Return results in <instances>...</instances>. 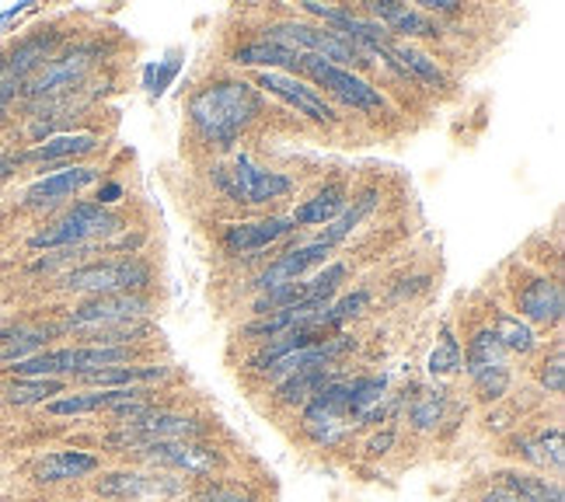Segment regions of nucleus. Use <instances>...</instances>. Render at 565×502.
<instances>
[{"label":"nucleus","instance_id":"nucleus-18","mask_svg":"<svg viewBox=\"0 0 565 502\" xmlns=\"http://www.w3.org/2000/svg\"><path fill=\"white\" fill-rule=\"evenodd\" d=\"M297 231L290 216H266V221H248V224H227L221 234V245L227 255H258L276 242H287Z\"/></svg>","mask_w":565,"mask_h":502},{"label":"nucleus","instance_id":"nucleus-21","mask_svg":"<svg viewBox=\"0 0 565 502\" xmlns=\"http://www.w3.org/2000/svg\"><path fill=\"white\" fill-rule=\"evenodd\" d=\"M98 471V457L84 450H53L39 457L32 464V478L39 485H60V482H77L84 474Z\"/></svg>","mask_w":565,"mask_h":502},{"label":"nucleus","instance_id":"nucleus-15","mask_svg":"<svg viewBox=\"0 0 565 502\" xmlns=\"http://www.w3.org/2000/svg\"><path fill=\"white\" fill-rule=\"evenodd\" d=\"M95 492L119 502H147V499H175L185 492V478L158 474V471H113L95 482Z\"/></svg>","mask_w":565,"mask_h":502},{"label":"nucleus","instance_id":"nucleus-39","mask_svg":"<svg viewBox=\"0 0 565 502\" xmlns=\"http://www.w3.org/2000/svg\"><path fill=\"white\" fill-rule=\"evenodd\" d=\"M122 200V185L119 182H102L98 185V195H95V200L92 203H98V206H113V203H119Z\"/></svg>","mask_w":565,"mask_h":502},{"label":"nucleus","instance_id":"nucleus-13","mask_svg":"<svg viewBox=\"0 0 565 502\" xmlns=\"http://www.w3.org/2000/svg\"><path fill=\"white\" fill-rule=\"evenodd\" d=\"M39 171L42 174L25 189V195H21L25 210H56L102 179V171L88 164H56V168H39Z\"/></svg>","mask_w":565,"mask_h":502},{"label":"nucleus","instance_id":"nucleus-1","mask_svg":"<svg viewBox=\"0 0 565 502\" xmlns=\"http://www.w3.org/2000/svg\"><path fill=\"white\" fill-rule=\"evenodd\" d=\"M189 126L200 143L231 154L248 129L266 116L263 92L245 77H213L189 95Z\"/></svg>","mask_w":565,"mask_h":502},{"label":"nucleus","instance_id":"nucleus-42","mask_svg":"<svg viewBox=\"0 0 565 502\" xmlns=\"http://www.w3.org/2000/svg\"><path fill=\"white\" fill-rule=\"evenodd\" d=\"M32 8V0H18V4H11L4 14H0V29H4V25H11V21L18 18V14H25Z\"/></svg>","mask_w":565,"mask_h":502},{"label":"nucleus","instance_id":"nucleus-41","mask_svg":"<svg viewBox=\"0 0 565 502\" xmlns=\"http://www.w3.org/2000/svg\"><path fill=\"white\" fill-rule=\"evenodd\" d=\"M18 102V87H11V84H0V126L8 122V116H11V105Z\"/></svg>","mask_w":565,"mask_h":502},{"label":"nucleus","instance_id":"nucleus-44","mask_svg":"<svg viewBox=\"0 0 565 502\" xmlns=\"http://www.w3.org/2000/svg\"><path fill=\"white\" fill-rule=\"evenodd\" d=\"M391 444H395V432L384 429L381 436H374L371 447H366V450H371V453H387V447H391Z\"/></svg>","mask_w":565,"mask_h":502},{"label":"nucleus","instance_id":"nucleus-10","mask_svg":"<svg viewBox=\"0 0 565 502\" xmlns=\"http://www.w3.org/2000/svg\"><path fill=\"white\" fill-rule=\"evenodd\" d=\"M303 432L311 436L318 447H335L350 436L356 426L350 419V381H335L324 391L303 405V419H300Z\"/></svg>","mask_w":565,"mask_h":502},{"label":"nucleus","instance_id":"nucleus-29","mask_svg":"<svg viewBox=\"0 0 565 502\" xmlns=\"http://www.w3.org/2000/svg\"><path fill=\"white\" fill-rule=\"evenodd\" d=\"M489 329H492V335L499 339V345H503L510 356H531L537 349V335H534L531 324L520 321L510 311H503L499 303H492V308H489Z\"/></svg>","mask_w":565,"mask_h":502},{"label":"nucleus","instance_id":"nucleus-19","mask_svg":"<svg viewBox=\"0 0 565 502\" xmlns=\"http://www.w3.org/2000/svg\"><path fill=\"white\" fill-rule=\"evenodd\" d=\"M342 381V363H324V366H303L294 370L290 377H282L276 384V402L282 408H303L318 391H324L329 384Z\"/></svg>","mask_w":565,"mask_h":502},{"label":"nucleus","instance_id":"nucleus-33","mask_svg":"<svg viewBox=\"0 0 565 502\" xmlns=\"http://www.w3.org/2000/svg\"><path fill=\"white\" fill-rule=\"evenodd\" d=\"M461 370V342L454 339L450 324L440 329V345L429 353V374L433 377H447V374H458Z\"/></svg>","mask_w":565,"mask_h":502},{"label":"nucleus","instance_id":"nucleus-14","mask_svg":"<svg viewBox=\"0 0 565 502\" xmlns=\"http://www.w3.org/2000/svg\"><path fill=\"white\" fill-rule=\"evenodd\" d=\"M63 42H67V32L60 25L39 29V32H29L25 39H18L11 50H4V74H0V84L21 87L63 50Z\"/></svg>","mask_w":565,"mask_h":502},{"label":"nucleus","instance_id":"nucleus-43","mask_svg":"<svg viewBox=\"0 0 565 502\" xmlns=\"http://www.w3.org/2000/svg\"><path fill=\"white\" fill-rule=\"evenodd\" d=\"M478 502H520V499H516L507 485H499V489H489V492H486L482 499H478Z\"/></svg>","mask_w":565,"mask_h":502},{"label":"nucleus","instance_id":"nucleus-32","mask_svg":"<svg viewBox=\"0 0 565 502\" xmlns=\"http://www.w3.org/2000/svg\"><path fill=\"white\" fill-rule=\"evenodd\" d=\"M447 408V391L444 387H416L408 398V423L416 429H437L444 423Z\"/></svg>","mask_w":565,"mask_h":502},{"label":"nucleus","instance_id":"nucleus-26","mask_svg":"<svg viewBox=\"0 0 565 502\" xmlns=\"http://www.w3.org/2000/svg\"><path fill=\"white\" fill-rule=\"evenodd\" d=\"M377 203H381V192H377L374 185H371V189H363V192H356V195H350V203H345V210L315 237V242L335 248L339 242H345V237H350V234L366 221V216H371V213L377 210Z\"/></svg>","mask_w":565,"mask_h":502},{"label":"nucleus","instance_id":"nucleus-35","mask_svg":"<svg viewBox=\"0 0 565 502\" xmlns=\"http://www.w3.org/2000/svg\"><path fill=\"white\" fill-rule=\"evenodd\" d=\"M537 384L548 391V395H562L565 391V342L555 339L552 353L541 360L537 366Z\"/></svg>","mask_w":565,"mask_h":502},{"label":"nucleus","instance_id":"nucleus-3","mask_svg":"<svg viewBox=\"0 0 565 502\" xmlns=\"http://www.w3.org/2000/svg\"><path fill=\"white\" fill-rule=\"evenodd\" d=\"M154 282V269L140 255H119V258H95L81 261L71 273H63L56 287L63 293L98 297V293H143Z\"/></svg>","mask_w":565,"mask_h":502},{"label":"nucleus","instance_id":"nucleus-7","mask_svg":"<svg viewBox=\"0 0 565 502\" xmlns=\"http://www.w3.org/2000/svg\"><path fill=\"white\" fill-rule=\"evenodd\" d=\"M297 77L300 81L308 77L315 92H318V87H324V92H329L339 105L353 108V113H360V116H374V119L395 116V113H391V102H387V95L381 92V87H374L371 81H363L353 71L332 67V63H324L318 56H300Z\"/></svg>","mask_w":565,"mask_h":502},{"label":"nucleus","instance_id":"nucleus-24","mask_svg":"<svg viewBox=\"0 0 565 502\" xmlns=\"http://www.w3.org/2000/svg\"><path fill=\"white\" fill-rule=\"evenodd\" d=\"M345 203H350V189H345V182H324L311 200H303L294 213L290 221L297 227H321V224H332L335 216L345 210Z\"/></svg>","mask_w":565,"mask_h":502},{"label":"nucleus","instance_id":"nucleus-8","mask_svg":"<svg viewBox=\"0 0 565 502\" xmlns=\"http://www.w3.org/2000/svg\"><path fill=\"white\" fill-rule=\"evenodd\" d=\"M510 300L516 318L527 324H541V329H558L565 318V290L558 276L537 273L527 266H513L510 279Z\"/></svg>","mask_w":565,"mask_h":502},{"label":"nucleus","instance_id":"nucleus-11","mask_svg":"<svg viewBox=\"0 0 565 502\" xmlns=\"http://www.w3.org/2000/svg\"><path fill=\"white\" fill-rule=\"evenodd\" d=\"M252 84L258 87V92H266L279 102H287L297 116L311 119L324 129H335L339 126V113L335 105L324 98L321 92H315V87L308 81L300 77H290V74H276V71H255Z\"/></svg>","mask_w":565,"mask_h":502},{"label":"nucleus","instance_id":"nucleus-20","mask_svg":"<svg viewBox=\"0 0 565 502\" xmlns=\"http://www.w3.org/2000/svg\"><path fill=\"white\" fill-rule=\"evenodd\" d=\"M98 147H102V140L95 133H60V137H50V140L29 147V150H21V154H25V164L56 168V164H74L84 154H95Z\"/></svg>","mask_w":565,"mask_h":502},{"label":"nucleus","instance_id":"nucleus-40","mask_svg":"<svg viewBox=\"0 0 565 502\" xmlns=\"http://www.w3.org/2000/svg\"><path fill=\"white\" fill-rule=\"evenodd\" d=\"M426 287H429V276H412V279H402V287L391 290V297L402 300V297H412V293H419Z\"/></svg>","mask_w":565,"mask_h":502},{"label":"nucleus","instance_id":"nucleus-22","mask_svg":"<svg viewBox=\"0 0 565 502\" xmlns=\"http://www.w3.org/2000/svg\"><path fill=\"white\" fill-rule=\"evenodd\" d=\"M234 67H255V71H276V74H297L300 71V53H290L282 46H273L266 39H252L234 46L227 56Z\"/></svg>","mask_w":565,"mask_h":502},{"label":"nucleus","instance_id":"nucleus-9","mask_svg":"<svg viewBox=\"0 0 565 502\" xmlns=\"http://www.w3.org/2000/svg\"><path fill=\"white\" fill-rule=\"evenodd\" d=\"M461 366L468 370V377H471L482 402H499L510 391V381H513L510 353L499 345V339L492 335L489 324H478V329L468 335V345L461 353Z\"/></svg>","mask_w":565,"mask_h":502},{"label":"nucleus","instance_id":"nucleus-38","mask_svg":"<svg viewBox=\"0 0 565 502\" xmlns=\"http://www.w3.org/2000/svg\"><path fill=\"white\" fill-rule=\"evenodd\" d=\"M18 168H25V154H21V150H4V154H0V182L11 179Z\"/></svg>","mask_w":565,"mask_h":502},{"label":"nucleus","instance_id":"nucleus-28","mask_svg":"<svg viewBox=\"0 0 565 502\" xmlns=\"http://www.w3.org/2000/svg\"><path fill=\"white\" fill-rule=\"evenodd\" d=\"M513 453L524 457L527 464L537 468H552L555 474H562L565 468V453H562V426L541 429L534 436H516L513 440Z\"/></svg>","mask_w":565,"mask_h":502},{"label":"nucleus","instance_id":"nucleus-31","mask_svg":"<svg viewBox=\"0 0 565 502\" xmlns=\"http://www.w3.org/2000/svg\"><path fill=\"white\" fill-rule=\"evenodd\" d=\"M499 482H503L520 502H565L558 478L527 474V471H503L499 474Z\"/></svg>","mask_w":565,"mask_h":502},{"label":"nucleus","instance_id":"nucleus-27","mask_svg":"<svg viewBox=\"0 0 565 502\" xmlns=\"http://www.w3.org/2000/svg\"><path fill=\"white\" fill-rule=\"evenodd\" d=\"M168 374H171V366H161V363H119V366L95 370V374H84L77 381L92 387H143V384L164 381Z\"/></svg>","mask_w":565,"mask_h":502},{"label":"nucleus","instance_id":"nucleus-12","mask_svg":"<svg viewBox=\"0 0 565 502\" xmlns=\"http://www.w3.org/2000/svg\"><path fill=\"white\" fill-rule=\"evenodd\" d=\"M140 461L164 468L171 474H189V478H210L213 471L224 468V453L203 444V440H168V444H150L137 450Z\"/></svg>","mask_w":565,"mask_h":502},{"label":"nucleus","instance_id":"nucleus-37","mask_svg":"<svg viewBox=\"0 0 565 502\" xmlns=\"http://www.w3.org/2000/svg\"><path fill=\"white\" fill-rule=\"evenodd\" d=\"M189 502H255V495L245 492V489H237V485H221V482H216V485H203Z\"/></svg>","mask_w":565,"mask_h":502},{"label":"nucleus","instance_id":"nucleus-2","mask_svg":"<svg viewBox=\"0 0 565 502\" xmlns=\"http://www.w3.org/2000/svg\"><path fill=\"white\" fill-rule=\"evenodd\" d=\"M105 53H108V46L98 39L71 42V46H63L46 67H39L25 84L18 87V98L35 105V102H46V98H63V95L81 92L84 81H88L92 71L105 60Z\"/></svg>","mask_w":565,"mask_h":502},{"label":"nucleus","instance_id":"nucleus-6","mask_svg":"<svg viewBox=\"0 0 565 502\" xmlns=\"http://www.w3.org/2000/svg\"><path fill=\"white\" fill-rule=\"evenodd\" d=\"M213 182L231 203H242V206L279 203V200H287V195L294 192V185H297L290 174L255 164L245 150H242V154H234L231 164H216L213 168Z\"/></svg>","mask_w":565,"mask_h":502},{"label":"nucleus","instance_id":"nucleus-30","mask_svg":"<svg viewBox=\"0 0 565 502\" xmlns=\"http://www.w3.org/2000/svg\"><path fill=\"white\" fill-rule=\"evenodd\" d=\"M4 402L29 408V405H46L60 395H67V381H53V377H14L4 384Z\"/></svg>","mask_w":565,"mask_h":502},{"label":"nucleus","instance_id":"nucleus-23","mask_svg":"<svg viewBox=\"0 0 565 502\" xmlns=\"http://www.w3.org/2000/svg\"><path fill=\"white\" fill-rule=\"evenodd\" d=\"M60 335L56 324H11V329L0 332V363H21L42 349H50V342Z\"/></svg>","mask_w":565,"mask_h":502},{"label":"nucleus","instance_id":"nucleus-34","mask_svg":"<svg viewBox=\"0 0 565 502\" xmlns=\"http://www.w3.org/2000/svg\"><path fill=\"white\" fill-rule=\"evenodd\" d=\"M350 279V269L342 266V261H332V266H324L318 276L308 279V297L315 303H332L335 293L342 290V282Z\"/></svg>","mask_w":565,"mask_h":502},{"label":"nucleus","instance_id":"nucleus-4","mask_svg":"<svg viewBox=\"0 0 565 502\" xmlns=\"http://www.w3.org/2000/svg\"><path fill=\"white\" fill-rule=\"evenodd\" d=\"M154 311V300L147 293H98V297H84L81 303L63 314L56 321L60 335H98V332H113V329H126V324H140V318H147Z\"/></svg>","mask_w":565,"mask_h":502},{"label":"nucleus","instance_id":"nucleus-25","mask_svg":"<svg viewBox=\"0 0 565 502\" xmlns=\"http://www.w3.org/2000/svg\"><path fill=\"white\" fill-rule=\"evenodd\" d=\"M387 416V381L353 377L350 381V419L353 426H374Z\"/></svg>","mask_w":565,"mask_h":502},{"label":"nucleus","instance_id":"nucleus-36","mask_svg":"<svg viewBox=\"0 0 565 502\" xmlns=\"http://www.w3.org/2000/svg\"><path fill=\"white\" fill-rule=\"evenodd\" d=\"M179 71H182V60L179 56L147 63V67H143V87H147V95L150 98H161L168 87H171V81L179 77Z\"/></svg>","mask_w":565,"mask_h":502},{"label":"nucleus","instance_id":"nucleus-16","mask_svg":"<svg viewBox=\"0 0 565 502\" xmlns=\"http://www.w3.org/2000/svg\"><path fill=\"white\" fill-rule=\"evenodd\" d=\"M332 255L329 245H321V242H303V245H294L287 248L282 255H276L266 269H258V276L252 279V287L255 293H269L276 287H287V282H297L308 276L315 266H324Z\"/></svg>","mask_w":565,"mask_h":502},{"label":"nucleus","instance_id":"nucleus-5","mask_svg":"<svg viewBox=\"0 0 565 502\" xmlns=\"http://www.w3.org/2000/svg\"><path fill=\"white\" fill-rule=\"evenodd\" d=\"M119 227V216L92 200L71 203L53 224H46L39 234L29 237L32 252H56V248H81V245H102L105 237H113Z\"/></svg>","mask_w":565,"mask_h":502},{"label":"nucleus","instance_id":"nucleus-17","mask_svg":"<svg viewBox=\"0 0 565 502\" xmlns=\"http://www.w3.org/2000/svg\"><path fill=\"white\" fill-rule=\"evenodd\" d=\"M363 14L387 29L391 39H440L444 25L437 18L423 14L416 4H402V0H366Z\"/></svg>","mask_w":565,"mask_h":502}]
</instances>
